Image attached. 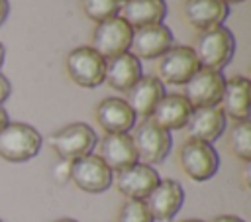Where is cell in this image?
Returning <instances> with one entry per match:
<instances>
[{
    "label": "cell",
    "mask_w": 251,
    "mask_h": 222,
    "mask_svg": "<svg viewBox=\"0 0 251 222\" xmlns=\"http://www.w3.org/2000/svg\"><path fill=\"white\" fill-rule=\"evenodd\" d=\"M82 10L86 18L100 24L120 14V2L118 0H82Z\"/></svg>",
    "instance_id": "24"
},
{
    "label": "cell",
    "mask_w": 251,
    "mask_h": 222,
    "mask_svg": "<svg viewBox=\"0 0 251 222\" xmlns=\"http://www.w3.org/2000/svg\"><path fill=\"white\" fill-rule=\"evenodd\" d=\"M178 163L180 169L196 183L208 181L218 173L220 157L212 143L186 139L178 149Z\"/></svg>",
    "instance_id": "5"
},
{
    "label": "cell",
    "mask_w": 251,
    "mask_h": 222,
    "mask_svg": "<svg viewBox=\"0 0 251 222\" xmlns=\"http://www.w3.org/2000/svg\"><path fill=\"white\" fill-rule=\"evenodd\" d=\"M249 88L251 83L243 75H235L226 81L224 94L220 100V108L224 110L226 118H233V122L249 120Z\"/></svg>",
    "instance_id": "21"
},
{
    "label": "cell",
    "mask_w": 251,
    "mask_h": 222,
    "mask_svg": "<svg viewBox=\"0 0 251 222\" xmlns=\"http://www.w3.org/2000/svg\"><path fill=\"white\" fill-rule=\"evenodd\" d=\"M224 4H239V2H245V0H222Z\"/></svg>",
    "instance_id": "32"
},
{
    "label": "cell",
    "mask_w": 251,
    "mask_h": 222,
    "mask_svg": "<svg viewBox=\"0 0 251 222\" xmlns=\"http://www.w3.org/2000/svg\"><path fill=\"white\" fill-rule=\"evenodd\" d=\"M131 28L129 24L116 16L110 20H104L100 24H96L94 33H92V49L96 53H100L104 59L116 57L120 53L129 51V43H131Z\"/></svg>",
    "instance_id": "9"
},
{
    "label": "cell",
    "mask_w": 251,
    "mask_h": 222,
    "mask_svg": "<svg viewBox=\"0 0 251 222\" xmlns=\"http://www.w3.org/2000/svg\"><path fill=\"white\" fill-rule=\"evenodd\" d=\"M131 139L137 151V159H141V163L151 167L163 163L173 145L171 132L159 128L151 120H143L139 126H135Z\"/></svg>",
    "instance_id": "7"
},
{
    "label": "cell",
    "mask_w": 251,
    "mask_h": 222,
    "mask_svg": "<svg viewBox=\"0 0 251 222\" xmlns=\"http://www.w3.org/2000/svg\"><path fill=\"white\" fill-rule=\"evenodd\" d=\"M41 134L25 122H8L0 132V157L10 163H24L41 149Z\"/></svg>",
    "instance_id": "2"
},
{
    "label": "cell",
    "mask_w": 251,
    "mask_h": 222,
    "mask_svg": "<svg viewBox=\"0 0 251 222\" xmlns=\"http://www.w3.org/2000/svg\"><path fill=\"white\" fill-rule=\"evenodd\" d=\"M118 222H155L143 200H126L118 212Z\"/></svg>",
    "instance_id": "25"
},
{
    "label": "cell",
    "mask_w": 251,
    "mask_h": 222,
    "mask_svg": "<svg viewBox=\"0 0 251 222\" xmlns=\"http://www.w3.org/2000/svg\"><path fill=\"white\" fill-rule=\"evenodd\" d=\"M212 222H245V220L239 216H233V214H222V216H216Z\"/></svg>",
    "instance_id": "27"
},
{
    "label": "cell",
    "mask_w": 251,
    "mask_h": 222,
    "mask_svg": "<svg viewBox=\"0 0 251 222\" xmlns=\"http://www.w3.org/2000/svg\"><path fill=\"white\" fill-rule=\"evenodd\" d=\"M8 12H10V4H8V0H0V26L6 22Z\"/></svg>",
    "instance_id": "28"
},
{
    "label": "cell",
    "mask_w": 251,
    "mask_h": 222,
    "mask_svg": "<svg viewBox=\"0 0 251 222\" xmlns=\"http://www.w3.org/2000/svg\"><path fill=\"white\" fill-rule=\"evenodd\" d=\"M8 122H10V120H8V112H6V110L0 106V132H2V128H4Z\"/></svg>",
    "instance_id": "29"
},
{
    "label": "cell",
    "mask_w": 251,
    "mask_h": 222,
    "mask_svg": "<svg viewBox=\"0 0 251 222\" xmlns=\"http://www.w3.org/2000/svg\"><path fill=\"white\" fill-rule=\"evenodd\" d=\"M10 92H12V84H10V81L0 73V106L8 100V96H10Z\"/></svg>",
    "instance_id": "26"
},
{
    "label": "cell",
    "mask_w": 251,
    "mask_h": 222,
    "mask_svg": "<svg viewBox=\"0 0 251 222\" xmlns=\"http://www.w3.org/2000/svg\"><path fill=\"white\" fill-rule=\"evenodd\" d=\"M4 57H6V49H4V45L0 43V67L4 65Z\"/></svg>",
    "instance_id": "30"
},
{
    "label": "cell",
    "mask_w": 251,
    "mask_h": 222,
    "mask_svg": "<svg viewBox=\"0 0 251 222\" xmlns=\"http://www.w3.org/2000/svg\"><path fill=\"white\" fill-rule=\"evenodd\" d=\"M69 179L84 193H104L114 183V171L98 157V155H84L76 161H71Z\"/></svg>",
    "instance_id": "8"
},
{
    "label": "cell",
    "mask_w": 251,
    "mask_h": 222,
    "mask_svg": "<svg viewBox=\"0 0 251 222\" xmlns=\"http://www.w3.org/2000/svg\"><path fill=\"white\" fill-rule=\"evenodd\" d=\"M53 222H78V220H75V218H57Z\"/></svg>",
    "instance_id": "31"
},
{
    "label": "cell",
    "mask_w": 251,
    "mask_h": 222,
    "mask_svg": "<svg viewBox=\"0 0 251 222\" xmlns=\"http://www.w3.org/2000/svg\"><path fill=\"white\" fill-rule=\"evenodd\" d=\"M165 94V84L155 75H143L129 90H127V106L133 110L135 116L149 118L157 102Z\"/></svg>",
    "instance_id": "20"
},
{
    "label": "cell",
    "mask_w": 251,
    "mask_h": 222,
    "mask_svg": "<svg viewBox=\"0 0 251 222\" xmlns=\"http://www.w3.org/2000/svg\"><path fill=\"white\" fill-rule=\"evenodd\" d=\"M161 181L155 167L145 163H135L124 171H120L114 179L116 189L127 198V200H145L147 194L157 187Z\"/></svg>",
    "instance_id": "13"
},
{
    "label": "cell",
    "mask_w": 251,
    "mask_h": 222,
    "mask_svg": "<svg viewBox=\"0 0 251 222\" xmlns=\"http://www.w3.org/2000/svg\"><path fill=\"white\" fill-rule=\"evenodd\" d=\"M118 2H126V0H118Z\"/></svg>",
    "instance_id": "34"
},
{
    "label": "cell",
    "mask_w": 251,
    "mask_h": 222,
    "mask_svg": "<svg viewBox=\"0 0 251 222\" xmlns=\"http://www.w3.org/2000/svg\"><path fill=\"white\" fill-rule=\"evenodd\" d=\"M135 114L124 98L110 96L96 106V122L106 134H127L135 126Z\"/></svg>",
    "instance_id": "17"
},
{
    "label": "cell",
    "mask_w": 251,
    "mask_h": 222,
    "mask_svg": "<svg viewBox=\"0 0 251 222\" xmlns=\"http://www.w3.org/2000/svg\"><path fill=\"white\" fill-rule=\"evenodd\" d=\"M0 222H2V220H0Z\"/></svg>",
    "instance_id": "35"
},
{
    "label": "cell",
    "mask_w": 251,
    "mask_h": 222,
    "mask_svg": "<svg viewBox=\"0 0 251 222\" xmlns=\"http://www.w3.org/2000/svg\"><path fill=\"white\" fill-rule=\"evenodd\" d=\"M200 69L192 47L188 45H173L169 51L161 55L159 61V79L169 84H184L196 71Z\"/></svg>",
    "instance_id": "11"
},
{
    "label": "cell",
    "mask_w": 251,
    "mask_h": 222,
    "mask_svg": "<svg viewBox=\"0 0 251 222\" xmlns=\"http://www.w3.org/2000/svg\"><path fill=\"white\" fill-rule=\"evenodd\" d=\"M182 96L188 100L192 108H210V106H220L224 86H226V77L222 71H212V69H198L184 84Z\"/></svg>",
    "instance_id": "6"
},
{
    "label": "cell",
    "mask_w": 251,
    "mask_h": 222,
    "mask_svg": "<svg viewBox=\"0 0 251 222\" xmlns=\"http://www.w3.org/2000/svg\"><path fill=\"white\" fill-rule=\"evenodd\" d=\"M98 157L116 173L127 169L139 161L129 134H106L100 139V155Z\"/></svg>",
    "instance_id": "18"
},
{
    "label": "cell",
    "mask_w": 251,
    "mask_h": 222,
    "mask_svg": "<svg viewBox=\"0 0 251 222\" xmlns=\"http://www.w3.org/2000/svg\"><path fill=\"white\" fill-rule=\"evenodd\" d=\"M143 77V67L141 61L126 51L116 57L106 59V71H104V83H108L114 90L127 92L139 79Z\"/></svg>",
    "instance_id": "15"
},
{
    "label": "cell",
    "mask_w": 251,
    "mask_h": 222,
    "mask_svg": "<svg viewBox=\"0 0 251 222\" xmlns=\"http://www.w3.org/2000/svg\"><path fill=\"white\" fill-rule=\"evenodd\" d=\"M51 147L59 155L61 161H76L88 153H92L98 143L96 132L84 122H73L51 136Z\"/></svg>",
    "instance_id": "3"
},
{
    "label": "cell",
    "mask_w": 251,
    "mask_h": 222,
    "mask_svg": "<svg viewBox=\"0 0 251 222\" xmlns=\"http://www.w3.org/2000/svg\"><path fill=\"white\" fill-rule=\"evenodd\" d=\"M180 222H204V220H200V218H186V220H180Z\"/></svg>",
    "instance_id": "33"
},
{
    "label": "cell",
    "mask_w": 251,
    "mask_h": 222,
    "mask_svg": "<svg viewBox=\"0 0 251 222\" xmlns=\"http://www.w3.org/2000/svg\"><path fill=\"white\" fill-rule=\"evenodd\" d=\"M227 145H229V151L237 159H241L243 163L251 161V124H249V120L233 122L229 136H227Z\"/></svg>",
    "instance_id": "23"
},
{
    "label": "cell",
    "mask_w": 251,
    "mask_h": 222,
    "mask_svg": "<svg viewBox=\"0 0 251 222\" xmlns=\"http://www.w3.org/2000/svg\"><path fill=\"white\" fill-rule=\"evenodd\" d=\"M184 128L188 132V139H198V141L212 143L226 130V114L220 106L192 108L190 118H188Z\"/></svg>",
    "instance_id": "14"
},
{
    "label": "cell",
    "mask_w": 251,
    "mask_h": 222,
    "mask_svg": "<svg viewBox=\"0 0 251 222\" xmlns=\"http://www.w3.org/2000/svg\"><path fill=\"white\" fill-rule=\"evenodd\" d=\"M175 45V35L165 24H151L131 31L129 53L141 59H157Z\"/></svg>",
    "instance_id": "10"
},
{
    "label": "cell",
    "mask_w": 251,
    "mask_h": 222,
    "mask_svg": "<svg viewBox=\"0 0 251 222\" xmlns=\"http://www.w3.org/2000/svg\"><path fill=\"white\" fill-rule=\"evenodd\" d=\"M190 112H192V106L188 104V100L182 94H178V92L167 94L165 92L163 98L153 108L149 120L153 124H157L159 128L173 132V130H182L186 126Z\"/></svg>",
    "instance_id": "16"
},
{
    "label": "cell",
    "mask_w": 251,
    "mask_h": 222,
    "mask_svg": "<svg viewBox=\"0 0 251 222\" xmlns=\"http://www.w3.org/2000/svg\"><path fill=\"white\" fill-rule=\"evenodd\" d=\"M65 69L75 84L82 88H96L104 83L106 59L96 53L90 45H80L69 51L65 59Z\"/></svg>",
    "instance_id": "4"
},
{
    "label": "cell",
    "mask_w": 251,
    "mask_h": 222,
    "mask_svg": "<svg viewBox=\"0 0 251 222\" xmlns=\"http://www.w3.org/2000/svg\"><path fill=\"white\" fill-rule=\"evenodd\" d=\"M143 202L153 220L167 222L180 210L184 202V189L175 179H161Z\"/></svg>",
    "instance_id": "12"
},
{
    "label": "cell",
    "mask_w": 251,
    "mask_h": 222,
    "mask_svg": "<svg viewBox=\"0 0 251 222\" xmlns=\"http://www.w3.org/2000/svg\"><path fill=\"white\" fill-rule=\"evenodd\" d=\"M192 51L202 69L222 71L233 57L235 39L226 26H218V28L200 31Z\"/></svg>",
    "instance_id": "1"
},
{
    "label": "cell",
    "mask_w": 251,
    "mask_h": 222,
    "mask_svg": "<svg viewBox=\"0 0 251 222\" xmlns=\"http://www.w3.org/2000/svg\"><path fill=\"white\" fill-rule=\"evenodd\" d=\"M184 20L198 31H206L218 26H224L229 6L222 0H184L182 6Z\"/></svg>",
    "instance_id": "19"
},
{
    "label": "cell",
    "mask_w": 251,
    "mask_h": 222,
    "mask_svg": "<svg viewBox=\"0 0 251 222\" xmlns=\"http://www.w3.org/2000/svg\"><path fill=\"white\" fill-rule=\"evenodd\" d=\"M120 18H124L131 29L163 24L167 16V2L165 0H126L120 6Z\"/></svg>",
    "instance_id": "22"
}]
</instances>
